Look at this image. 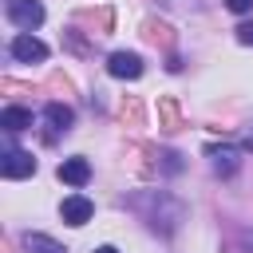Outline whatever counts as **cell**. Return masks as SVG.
Segmentation results:
<instances>
[{"instance_id": "5", "label": "cell", "mask_w": 253, "mask_h": 253, "mask_svg": "<svg viewBox=\"0 0 253 253\" xmlns=\"http://www.w3.org/2000/svg\"><path fill=\"white\" fill-rule=\"evenodd\" d=\"M0 174L4 178H28V174H36V158L28 150H8L0 162Z\"/></svg>"}, {"instance_id": "12", "label": "cell", "mask_w": 253, "mask_h": 253, "mask_svg": "<svg viewBox=\"0 0 253 253\" xmlns=\"http://www.w3.org/2000/svg\"><path fill=\"white\" fill-rule=\"evenodd\" d=\"M229 12H253V0H225Z\"/></svg>"}, {"instance_id": "1", "label": "cell", "mask_w": 253, "mask_h": 253, "mask_svg": "<svg viewBox=\"0 0 253 253\" xmlns=\"http://www.w3.org/2000/svg\"><path fill=\"white\" fill-rule=\"evenodd\" d=\"M4 12H8V20H12L16 28H24V32H32V28L43 24V4H40V0H4Z\"/></svg>"}, {"instance_id": "9", "label": "cell", "mask_w": 253, "mask_h": 253, "mask_svg": "<svg viewBox=\"0 0 253 253\" xmlns=\"http://www.w3.org/2000/svg\"><path fill=\"white\" fill-rule=\"evenodd\" d=\"M0 126L12 130V134H16V130H28V126H32V111H28V107H4Z\"/></svg>"}, {"instance_id": "13", "label": "cell", "mask_w": 253, "mask_h": 253, "mask_svg": "<svg viewBox=\"0 0 253 253\" xmlns=\"http://www.w3.org/2000/svg\"><path fill=\"white\" fill-rule=\"evenodd\" d=\"M237 40L241 43H253V20L249 24H237Z\"/></svg>"}, {"instance_id": "14", "label": "cell", "mask_w": 253, "mask_h": 253, "mask_svg": "<svg viewBox=\"0 0 253 253\" xmlns=\"http://www.w3.org/2000/svg\"><path fill=\"white\" fill-rule=\"evenodd\" d=\"M95 253H119V249H115V245H99Z\"/></svg>"}, {"instance_id": "7", "label": "cell", "mask_w": 253, "mask_h": 253, "mask_svg": "<svg viewBox=\"0 0 253 253\" xmlns=\"http://www.w3.org/2000/svg\"><path fill=\"white\" fill-rule=\"evenodd\" d=\"M43 119H47L51 134H63V130L75 123V111H71L67 103H47V107H43Z\"/></svg>"}, {"instance_id": "4", "label": "cell", "mask_w": 253, "mask_h": 253, "mask_svg": "<svg viewBox=\"0 0 253 253\" xmlns=\"http://www.w3.org/2000/svg\"><path fill=\"white\" fill-rule=\"evenodd\" d=\"M107 71H111L115 79H138V75H142V59H138L134 51H115V55L107 59Z\"/></svg>"}, {"instance_id": "11", "label": "cell", "mask_w": 253, "mask_h": 253, "mask_svg": "<svg viewBox=\"0 0 253 253\" xmlns=\"http://www.w3.org/2000/svg\"><path fill=\"white\" fill-rule=\"evenodd\" d=\"M162 123H166V130H178V103L174 99H162Z\"/></svg>"}, {"instance_id": "6", "label": "cell", "mask_w": 253, "mask_h": 253, "mask_svg": "<svg viewBox=\"0 0 253 253\" xmlns=\"http://www.w3.org/2000/svg\"><path fill=\"white\" fill-rule=\"evenodd\" d=\"M55 174H59V182H67V186H87V182H91V162H87V158H63Z\"/></svg>"}, {"instance_id": "2", "label": "cell", "mask_w": 253, "mask_h": 253, "mask_svg": "<svg viewBox=\"0 0 253 253\" xmlns=\"http://www.w3.org/2000/svg\"><path fill=\"white\" fill-rule=\"evenodd\" d=\"M8 51H12V59H16V63H43V59H47V47H43L36 36H28V32H24V36H16V40L8 43Z\"/></svg>"}, {"instance_id": "10", "label": "cell", "mask_w": 253, "mask_h": 253, "mask_svg": "<svg viewBox=\"0 0 253 253\" xmlns=\"http://www.w3.org/2000/svg\"><path fill=\"white\" fill-rule=\"evenodd\" d=\"M24 245H28V253H67L59 241H51V237H43V233H28Z\"/></svg>"}, {"instance_id": "3", "label": "cell", "mask_w": 253, "mask_h": 253, "mask_svg": "<svg viewBox=\"0 0 253 253\" xmlns=\"http://www.w3.org/2000/svg\"><path fill=\"white\" fill-rule=\"evenodd\" d=\"M59 213H63V221H67V225H87V221H91V213H95V206H91V198L71 194V198H63Z\"/></svg>"}, {"instance_id": "8", "label": "cell", "mask_w": 253, "mask_h": 253, "mask_svg": "<svg viewBox=\"0 0 253 253\" xmlns=\"http://www.w3.org/2000/svg\"><path fill=\"white\" fill-rule=\"evenodd\" d=\"M206 154L213 158V170L217 174H233L237 162H241V150L237 146H206Z\"/></svg>"}, {"instance_id": "15", "label": "cell", "mask_w": 253, "mask_h": 253, "mask_svg": "<svg viewBox=\"0 0 253 253\" xmlns=\"http://www.w3.org/2000/svg\"><path fill=\"white\" fill-rule=\"evenodd\" d=\"M245 146H249V150H253V134H249V138H245Z\"/></svg>"}]
</instances>
